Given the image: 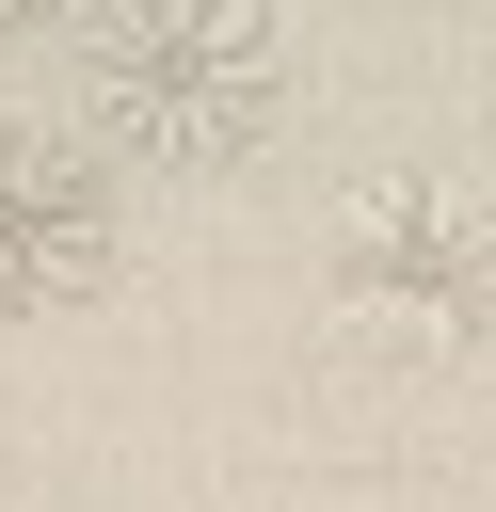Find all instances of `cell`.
Here are the masks:
<instances>
[{
    "instance_id": "obj_2",
    "label": "cell",
    "mask_w": 496,
    "mask_h": 512,
    "mask_svg": "<svg viewBox=\"0 0 496 512\" xmlns=\"http://www.w3.org/2000/svg\"><path fill=\"white\" fill-rule=\"evenodd\" d=\"M336 304L400 352H464L496 336V192L464 176H368L336 208Z\"/></svg>"
},
{
    "instance_id": "obj_3",
    "label": "cell",
    "mask_w": 496,
    "mask_h": 512,
    "mask_svg": "<svg viewBox=\"0 0 496 512\" xmlns=\"http://www.w3.org/2000/svg\"><path fill=\"white\" fill-rule=\"evenodd\" d=\"M112 256H128V224H112V144L16 112V128H0V320H64V304H96Z\"/></svg>"
},
{
    "instance_id": "obj_4",
    "label": "cell",
    "mask_w": 496,
    "mask_h": 512,
    "mask_svg": "<svg viewBox=\"0 0 496 512\" xmlns=\"http://www.w3.org/2000/svg\"><path fill=\"white\" fill-rule=\"evenodd\" d=\"M0 32H80V0H0Z\"/></svg>"
},
{
    "instance_id": "obj_1",
    "label": "cell",
    "mask_w": 496,
    "mask_h": 512,
    "mask_svg": "<svg viewBox=\"0 0 496 512\" xmlns=\"http://www.w3.org/2000/svg\"><path fill=\"white\" fill-rule=\"evenodd\" d=\"M80 128L112 176H240L288 128V0H80Z\"/></svg>"
}]
</instances>
